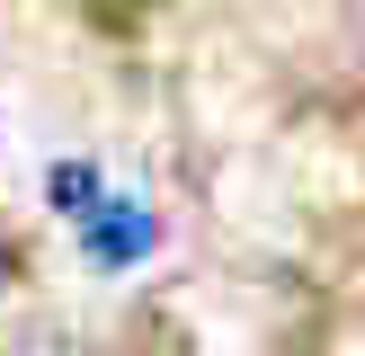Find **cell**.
<instances>
[{"instance_id":"obj_1","label":"cell","mask_w":365,"mask_h":356,"mask_svg":"<svg viewBox=\"0 0 365 356\" xmlns=\"http://www.w3.org/2000/svg\"><path fill=\"white\" fill-rule=\"evenodd\" d=\"M53 205L81 223V241H89V258L98 267H125V258H143L152 249V214L134 205V196H116V187H98V169H53Z\"/></svg>"}]
</instances>
